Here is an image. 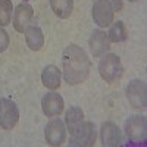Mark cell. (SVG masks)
<instances>
[{"label":"cell","mask_w":147,"mask_h":147,"mask_svg":"<svg viewBox=\"0 0 147 147\" xmlns=\"http://www.w3.org/2000/svg\"><path fill=\"white\" fill-rule=\"evenodd\" d=\"M88 46H90L91 55L94 57L103 56L105 53L109 52V49H110V41L107 38V34L103 30H94L93 34L90 35Z\"/></svg>","instance_id":"obj_12"},{"label":"cell","mask_w":147,"mask_h":147,"mask_svg":"<svg viewBox=\"0 0 147 147\" xmlns=\"http://www.w3.org/2000/svg\"><path fill=\"white\" fill-rule=\"evenodd\" d=\"M44 138L50 146H62L66 141V125L62 119L52 118L44 128Z\"/></svg>","instance_id":"obj_6"},{"label":"cell","mask_w":147,"mask_h":147,"mask_svg":"<svg viewBox=\"0 0 147 147\" xmlns=\"http://www.w3.org/2000/svg\"><path fill=\"white\" fill-rule=\"evenodd\" d=\"M13 13V5L12 0H0V27H6L12 21Z\"/></svg>","instance_id":"obj_18"},{"label":"cell","mask_w":147,"mask_h":147,"mask_svg":"<svg viewBox=\"0 0 147 147\" xmlns=\"http://www.w3.org/2000/svg\"><path fill=\"white\" fill-rule=\"evenodd\" d=\"M129 2H137V0H129Z\"/></svg>","instance_id":"obj_21"},{"label":"cell","mask_w":147,"mask_h":147,"mask_svg":"<svg viewBox=\"0 0 147 147\" xmlns=\"http://www.w3.org/2000/svg\"><path fill=\"white\" fill-rule=\"evenodd\" d=\"M99 74L102 80L106 81L107 84L118 81L122 77V74H124V66H122L119 56L115 53H105L103 56H100Z\"/></svg>","instance_id":"obj_2"},{"label":"cell","mask_w":147,"mask_h":147,"mask_svg":"<svg viewBox=\"0 0 147 147\" xmlns=\"http://www.w3.org/2000/svg\"><path fill=\"white\" fill-rule=\"evenodd\" d=\"M127 100L134 109H146L147 106V85L143 80H131L125 88Z\"/></svg>","instance_id":"obj_4"},{"label":"cell","mask_w":147,"mask_h":147,"mask_svg":"<svg viewBox=\"0 0 147 147\" xmlns=\"http://www.w3.org/2000/svg\"><path fill=\"white\" fill-rule=\"evenodd\" d=\"M107 38L110 43H124L128 38V31L125 28V24L122 21H116L110 24Z\"/></svg>","instance_id":"obj_17"},{"label":"cell","mask_w":147,"mask_h":147,"mask_svg":"<svg viewBox=\"0 0 147 147\" xmlns=\"http://www.w3.org/2000/svg\"><path fill=\"white\" fill-rule=\"evenodd\" d=\"M82 121H84V112H82L81 107L71 106L66 110V113H65V125H66V129L69 131V134L75 129Z\"/></svg>","instance_id":"obj_16"},{"label":"cell","mask_w":147,"mask_h":147,"mask_svg":"<svg viewBox=\"0 0 147 147\" xmlns=\"http://www.w3.org/2000/svg\"><path fill=\"white\" fill-rule=\"evenodd\" d=\"M91 60L82 47L71 43L62 53V75L69 85H78L88 78Z\"/></svg>","instance_id":"obj_1"},{"label":"cell","mask_w":147,"mask_h":147,"mask_svg":"<svg viewBox=\"0 0 147 147\" xmlns=\"http://www.w3.org/2000/svg\"><path fill=\"white\" fill-rule=\"evenodd\" d=\"M125 134L129 140L144 141L147 137V119L141 115H132L125 121Z\"/></svg>","instance_id":"obj_7"},{"label":"cell","mask_w":147,"mask_h":147,"mask_svg":"<svg viewBox=\"0 0 147 147\" xmlns=\"http://www.w3.org/2000/svg\"><path fill=\"white\" fill-rule=\"evenodd\" d=\"M34 18V9L28 3H21L13 10V19H12V25H13L16 32H25V30L31 25V21Z\"/></svg>","instance_id":"obj_9"},{"label":"cell","mask_w":147,"mask_h":147,"mask_svg":"<svg viewBox=\"0 0 147 147\" xmlns=\"http://www.w3.org/2000/svg\"><path fill=\"white\" fill-rule=\"evenodd\" d=\"M25 41L31 52H40L44 46V34L40 27L30 25L25 30Z\"/></svg>","instance_id":"obj_14"},{"label":"cell","mask_w":147,"mask_h":147,"mask_svg":"<svg viewBox=\"0 0 147 147\" xmlns=\"http://www.w3.org/2000/svg\"><path fill=\"white\" fill-rule=\"evenodd\" d=\"M113 7L106 0H96L93 5V19L94 24L100 28H107L113 22Z\"/></svg>","instance_id":"obj_8"},{"label":"cell","mask_w":147,"mask_h":147,"mask_svg":"<svg viewBox=\"0 0 147 147\" xmlns=\"http://www.w3.org/2000/svg\"><path fill=\"white\" fill-rule=\"evenodd\" d=\"M96 143V125L91 121H82L71 132L69 146L72 147H91Z\"/></svg>","instance_id":"obj_3"},{"label":"cell","mask_w":147,"mask_h":147,"mask_svg":"<svg viewBox=\"0 0 147 147\" xmlns=\"http://www.w3.org/2000/svg\"><path fill=\"white\" fill-rule=\"evenodd\" d=\"M63 97L60 96L56 91H50V93H46L41 99V109H43V113L47 118H53L57 116L63 112Z\"/></svg>","instance_id":"obj_10"},{"label":"cell","mask_w":147,"mask_h":147,"mask_svg":"<svg viewBox=\"0 0 147 147\" xmlns=\"http://www.w3.org/2000/svg\"><path fill=\"white\" fill-rule=\"evenodd\" d=\"M60 80H62V71H59L55 65H47L41 72V82L47 90H57L60 87Z\"/></svg>","instance_id":"obj_13"},{"label":"cell","mask_w":147,"mask_h":147,"mask_svg":"<svg viewBox=\"0 0 147 147\" xmlns=\"http://www.w3.org/2000/svg\"><path fill=\"white\" fill-rule=\"evenodd\" d=\"M50 7L59 19H68L74 12V0H50Z\"/></svg>","instance_id":"obj_15"},{"label":"cell","mask_w":147,"mask_h":147,"mask_svg":"<svg viewBox=\"0 0 147 147\" xmlns=\"http://www.w3.org/2000/svg\"><path fill=\"white\" fill-rule=\"evenodd\" d=\"M7 47H9V34L0 27V53L6 52Z\"/></svg>","instance_id":"obj_19"},{"label":"cell","mask_w":147,"mask_h":147,"mask_svg":"<svg viewBox=\"0 0 147 147\" xmlns=\"http://www.w3.org/2000/svg\"><path fill=\"white\" fill-rule=\"evenodd\" d=\"M19 121V109L13 100L0 97V128L12 129Z\"/></svg>","instance_id":"obj_5"},{"label":"cell","mask_w":147,"mask_h":147,"mask_svg":"<svg viewBox=\"0 0 147 147\" xmlns=\"http://www.w3.org/2000/svg\"><path fill=\"white\" fill-rule=\"evenodd\" d=\"M100 138L105 147H115L122 144V132L112 121H106L100 128Z\"/></svg>","instance_id":"obj_11"},{"label":"cell","mask_w":147,"mask_h":147,"mask_svg":"<svg viewBox=\"0 0 147 147\" xmlns=\"http://www.w3.org/2000/svg\"><path fill=\"white\" fill-rule=\"evenodd\" d=\"M106 2H109L110 5H112L113 12H119L122 9V0H106Z\"/></svg>","instance_id":"obj_20"}]
</instances>
